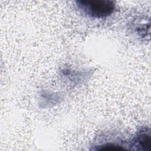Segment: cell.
<instances>
[{
  "mask_svg": "<svg viewBox=\"0 0 151 151\" xmlns=\"http://www.w3.org/2000/svg\"><path fill=\"white\" fill-rule=\"evenodd\" d=\"M76 3L86 14L97 18L109 16L115 8L114 2L110 1H78Z\"/></svg>",
  "mask_w": 151,
  "mask_h": 151,
  "instance_id": "6da1fadb",
  "label": "cell"
}]
</instances>
